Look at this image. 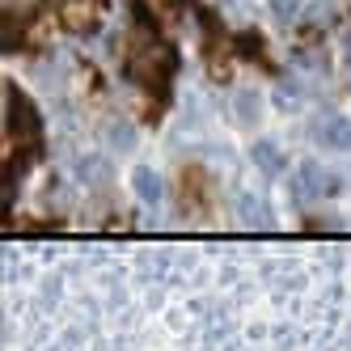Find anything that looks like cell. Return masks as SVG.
Masks as SVG:
<instances>
[{"label":"cell","instance_id":"6","mask_svg":"<svg viewBox=\"0 0 351 351\" xmlns=\"http://www.w3.org/2000/svg\"><path fill=\"white\" fill-rule=\"evenodd\" d=\"M229 110H233V119L241 123V128H254V123L263 119V110H267V102H263V97H258L254 89H233Z\"/></svg>","mask_w":351,"mask_h":351},{"label":"cell","instance_id":"11","mask_svg":"<svg viewBox=\"0 0 351 351\" xmlns=\"http://www.w3.org/2000/svg\"><path fill=\"white\" fill-rule=\"evenodd\" d=\"M267 9L275 13V21H296V13H300V0H267Z\"/></svg>","mask_w":351,"mask_h":351},{"label":"cell","instance_id":"4","mask_svg":"<svg viewBox=\"0 0 351 351\" xmlns=\"http://www.w3.org/2000/svg\"><path fill=\"white\" fill-rule=\"evenodd\" d=\"M132 191L140 195V204H148V208H157L161 199H165V178L157 169H148V165H140V169H132Z\"/></svg>","mask_w":351,"mask_h":351},{"label":"cell","instance_id":"1","mask_svg":"<svg viewBox=\"0 0 351 351\" xmlns=\"http://www.w3.org/2000/svg\"><path fill=\"white\" fill-rule=\"evenodd\" d=\"M288 191H292V199L296 204H313V199H322V195H330V191H339V178H330L317 161H300L296 169H292V182H288Z\"/></svg>","mask_w":351,"mask_h":351},{"label":"cell","instance_id":"9","mask_svg":"<svg viewBox=\"0 0 351 351\" xmlns=\"http://www.w3.org/2000/svg\"><path fill=\"white\" fill-rule=\"evenodd\" d=\"M271 102H275V110H284V114H292V110H300V102H305V89H300V81H275V93H271Z\"/></svg>","mask_w":351,"mask_h":351},{"label":"cell","instance_id":"5","mask_svg":"<svg viewBox=\"0 0 351 351\" xmlns=\"http://www.w3.org/2000/svg\"><path fill=\"white\" fill-rule=\"evenodd\" d=\"M237 216H241V224H245V229H267L275 212H271V204H267V199H258V195L241 191V195H237Z\"/></svg>","mask_w":351,"mask_h":351},{"label":"cell","instance_id":"7","mask_svg":"<svg viewBox=\"0 0 351 351\" xmlns=\"http://www.w3.org/2000/svg\"><path fill=\"white\" fill-rule=\"evenodd\" d=\"M77 178H81L85 186H110L114 165H110L106 157H97V153H85V157L77 161Z\"/></svg>","mask_w":351,"mask_h":351},{"label":"cell","instance_id":"2","mask_svg":"<svg viewBox=\"0 0 351 351\" xmlns=\"http://www.w3.org/2000/svg\"><path fill=\"white\" fill-rule=\"evenodd\" d=\"M313 140L335 153H351V119L347 114H322L313 123Z\"/></svg>","mask_w":351,"mask_h":351},{"label":"cell","instance_id":"8","mask_svg":"<svg viewBox=\"0 0 351 351\" xmlns=\"http://www.w3.org/2000/svg\"><path fill=\"white\" fill-rule=\"evenodd\" d=\"M250 161H254L258 173H267V178H280L284 173V153H280V144H271V140H258L250 148Z\"/></svg>","mask_w":351,"mask_h":351},{"label":"cell","instance_id":"3","mask_svg":"<svg viewBox=\"0 0 351 351\" xmlns=\"http://www.w3.org/2000/svg\"><path fill=\"white\" fill-rule=\"evenodd\" d=\"M60 21H64V30H72V34H89V30H97L102 13H97L93 0H68V5L60 9Z\"/></svg>","mask_w":351,"mask_h":351},{"label":"cell","instance_id":"10","mask_svg":"<svg viewBox=\"0 0 351 351\" xmlns=\"http://www.w3.org/2000/svg\"><path fill=\"white\" fill-rule=\"evenodd\" d=\"M106 140H110V148H132L136 128H132L128 119H110V123H106Z\"/></svg>","mask_w":351,"mask_h":351}]
</instances>
